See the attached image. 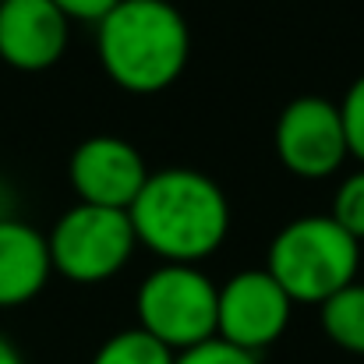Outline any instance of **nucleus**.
<instances>
[{
  "label": "nucleus",
  "instance_id": "obj_1",
  "mask_svg": "<svg viewBox=\"0 0 364 364\" xmlns=\"http://www.w3.org/2000/svg\"><path fill=\"white\" fill-rule=\"evenodd\" d=\"M134 241L159 262L202 265L230 234L227 191L202 170L166 166L149 173L145 188L127 209Z\"/></svg>",
  "mask_w": 364,
  "mask_h": 364
},
{
  "label": "nucleus",
  "instance_id": "obj_2",
  "mask_svg": "<svg viewBox=\"0 0 364 364\" xmlns=\"http://www.w3.org/2000/svg\"><path fill=\"white\" fill-rule=\"evenodd\" d=\"M96 57L131 96L170 89L191 60V28L170 0H121L96 25Z\"/></svg>",
  "mask_w": 364,
  "mask_h": 364
},
{
  "label": "nucleus",
  "instance_id": "obj_3",
  "mask_svg": "<svg viewBox=\"0 0 364 364\" xmlns=\"http://www.w3.org/2000/svg\"><path fill=\"white\" fill-rule=\"evenodd\" d=\"M265 269L294 304H326L350 287L361 269V244L329 213L297 216L269 244Z\"/></svg>",
  "mask_w": 364,
  "mask_h": 364
},
{
  "label": "nucleus",
  "instance_id": "obj_4",
  "mask_svg": "<svg viewBox=\"0 0 364 364\" xmlns=\"http://www.w3.org/2000/svg\"><path fill=\"white\" fill-rule=\"evenodd\" d=\"M220 287L202 265L159 262L134 294L138 329L181 354L216 336Z\"/></svg>",
  "mask_w": 364,
  "mask_h": 364
},
{
  "label": "nucleus",
  "instance_id": "obj_5",
  "mask_svg": "<svg viewBox=\"0 0 364 364\" xmlns=\"http://www.w3.org/2000/svg\"><path fill=\"white\" fill-rule=\"evenodd\" d=\"M46 244H50L53 272L78 287L114 279L138 247L131 216L124 209H103L85 202L71 205L53 223Z\"/></svg>",
  "mask_w": 364,
  "mask_h": 364
},
{
  "label": "nucleus",
  "instance_id": "obj_6",
  "mask_svg": "<svg viewBox=\"0 0 364 364\" xmlns=\"http://www.w3.org/2000/svg\"><path fill=\"white\" fill-rule=\"evenodd\" d=\"M272 145L283 170L297 181H326L350 159L340 107L326 96L290 100L276 117Z\"/></svg>",
  "mask_w": 364,
  "mask_h": 364
},
{
  "label": "nucleus",
  "instance_id": "obj_7",
  "mask_svg": "<svg viewBox=\"0 0 364 364\" xmlns=\"http://www.w3.org/2000/svg\"><path fill=\"white\" fill-rule=\"evenodd\" d=\"M290 315H294V301L272 279V272L265 265L241 269L220 287L216 336L247 354H262L287 333Z\"/></svg>",
  "mask_w": 364,
  "mask_h": 364
},
{
  "label": "nucleus",
  "instance_id": "obj_8",
  "mask_svg": "<svg viewBox=\"0 0 364 364\" xmlns=\"http://www.w3.org/2000/svg\"><path fill=\"white\" fill-rule=\"evenodd\" d=\"M145 156L117 134H92L78 141V149L68 159V181L85 205L103 209H131L138 191L149 181Z\"/></svg>",
  "mask_w": 364,
  "mask_h": 364
},
{
  "label": "nucleus",
  "instance_id": "obj_9",
  "mask_svg": "<svg viewBox=\"0 0 364 364\" xmlns=\"http://www.w3.org/2000/svg\"><path fill=\"white\" fill-rule=\"evenodd\" d=\"M71 39V21L53 0H0V60L14 71H50Z\"/></svg>",
  "mask_w": 364,
  "mask_h": 364
},
{
  "label": "nucleus",
  "instance_id": "obj_10",
  "mask_svg": "<svg viewBox=\"0 0 364 364\" xmlns=\"http://www.w3.org/2000/svg\"><path fill=\"white\" fill-rule=\"evenodd\" d=\"M50 244L46 234L14 216L0 220V308H21L50 283Z\"/></svg>",
  "mask_w": 364,
  "mask_h": 364
},
{
  "label": "nucleus",
  "instance_id": "obj_11",
  "mask_svg": "<svg viewBox=\"0 0 364 364\" xmlns=\"http://www.w3.org/2000/svg\"><path fill=\"white\" fill-rule=\"evenodd\" d=\"M322 333L347 354L364 358V283L354 279L340 294H333L326 304H318Z\"/></svg>",
  "mask_w": 364,
  "mask_h": 364
},
{
  "label": "nucleus",
  "instance_id": "obj_12",
  "mask_svg": "<svg viewBox=\"0 0 364 364\" xmlns=\"http://www.w3.org/2000/svg\"><path fill=\"white\" fill-rule=\"evenodd\" d=\"M89 364H173V350H166L159 340L134 326L103 340Z\"/></svg>",
  "mask_w": 364,
  "mask_h": 364
},
{
  "label": "nucleus",
  "instance_id": "obj_13",
  "mask_svg": "<svg viewBox=\"0 0 364 364\" xmlns=\"http://www.w3.org/2000/svg\"><path fill=\"white\" fill-rule=\"evenodd\" d=\"M329 216L354 237L358 244H364V166H358L354 173H347L333 195V209Z\"/></svg>",
  "mask_w": 364,
  "mask_h": 364
},
{
  "label": "nucleus",
  "instance_id": "obj_14",
  "mask_svg": "<svg viewBox=\"0 0 364 364\" xmlns=\"http://www.w3.org/2000/svg\"><path fill=\"white\" fill-rule=\"evenodd\" d=\"M340 107V121H343V138H347V152L350 159H358L364 166V75L350 82V89L343 92Z\"/></svg>",
  "mask_w": 364,
  "mask_h": 364
},
{
  "label": "nucleus",
  "instance_id": "obj_15",
  "mask_svg": "<svg viewBox=\"0 0 364 364\" xmlns=\"http://www.w3.org/2000/svg\"><path fill=\"white\" fill-rule=\"evenodd\" d=\"M173 364H258V354H247L241 347L213 336V340H205V343H198L191 350L173 354Z\"/></svg>",
  "mask_w": 364,
  "mask_h": 364
},
{
  "label": "nucleus",
  "instance_id": "obj_16",
  "mask_svg": "<svg viewBox=\"0 0 364 364\" xmlns=\"http://www.w3.org/2000/svg\"><path fill=\"white\" fill-rule=\"evenodd\" d=\"M64 14H68V21H89V25H100L121 0H53Z\"/></svg>",
  "mask_w": 364,
  "mask_h": 364
},
{
  "label": "nucleus",
  "instance_id": "obj_17",
  "mask_svg": "<svg viewBox=\"0 0 364 364\" xmlns=\"http://www.w3.org/2000/svg\"><path fill=\"white\" fill-rule=\"evenodd\" d=\"M0 364H25L21 354H18V347H14L7 336H0Z\"/></svg>",
  "mask_w": 364,
  "mask_h": 364
},
{
  "label": "nucleus",
  "instance_id": "obj_18",
  "mask_svg": "<svg viewBox=\"0 0 364 364\" xmlns=\"http://www.w3.org/2000/svg\"><path fill=\"white\" fill-rule=\"evenodd\" d=\"M11 216V191L0 184V220H7Z\"/></svg>",
  "mask_w": 364,
  "mask_h": 364
}]
</instances>
